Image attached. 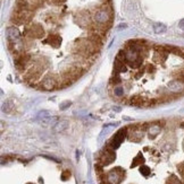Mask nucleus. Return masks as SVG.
<instances>
[{"label": "nucleus", "instance_id": "f257e3e1", "mask_svg": "<svg viewBox=\"0 0 184 184\" xmlns=\"http://www.w3.org/2000/svg\"><path fill=\"white\" fill-rule=\"evenodd\" d=\"M112 19H113V8L110 2L102 4L92 15V23L99 25L110 26Z\"/></svg>", "mask_w": 184, "mask_h": 184}, {"label": "nucleus", "instance_id": "f03ea898", "mask_svg": "<svg viewBox=\"0 0 184 184\" xmlns=\"http://www.w3.org/2000/svg\"><path fill=\"white\" fill-rule=\"evenodd\" d=\"M115 160V151L113 148H110L109 146H107L105 149L102 150V152L100 154L99 157V164H101L102 166L108 165L110 163H113Z\"/></svg>", "mask_w": 184, "mask_h": 184}, {"label": "nucleus", "instance_id": "7ed1b4c3", "mask_svg": "<svg viewBox=\"0 0 184 184\" xmlns=\"http://www.w3.org/2000/svg\"><path fill=\"white\" fill-rule=\"evenodd\" d=\"M38 87L42 88L44 91H53V89H56L58 87V79L55 78L53 76H45L43 77V79L41 80L40 85H38Z\"/></svg>", "mask_w": 184, "mask_h": 184}, {"label": "nucleus", "instance_id": "20e7f679", "mask_svg": "<svg viewBox=\"0 0 184 184\" xmlns=\"http://www.w3.org/2000/svg\"><path fill=\"white\" fill-rule=\"evenodd\" d=\"M127 128H123V129H121L117 133L115 134L114 137L110 139V141H109V143H108V146L110 147V148H113V149H117L119 146H121V143H122L123 141H124V138H125V136H126V133H127Z\"/></svg>", "mask_w": 184, "mask_h": 184}, {"label": "nucleus", "instance_id": "39448f33", "mask_svg": "<svg viewBox=\"0 0 184 184\" xmlns=\"http://www.w3.org/2000/svg\"><path fill=\"white\" fill-rule=\"evenodd\" d=\"M168 91L173 94H181L184 92V83L181 79H173L168 83Z\"/></svg>", "mask_w": 184, "mask_h": 184}, {"label": "nucleus", "instance_id": "423d86ee", "mask_svg": "<svg viewBox=\"0 0 184 184\" xmlns=\"http://www.w3.org/2000/svg\"><path fill=\"white\" fill-rule=\"evenodd\" d=\"M6 36H7V41L8 43H17L21 41V34L16 27L11 26L8 27L6 31Z\"/></svg>", "mask_w": 184, "mask_h": 184}, {"label": "nucleus", "instance_id": "0eeeda50", "mask_svg": "<svg viewBox=\"0 0 184 184\" xmlns=\"http://www.w3.org/2000/svg\"><path fill=\"white\" fill-rule=\"evenodd\" d=\"M40 124L43 126H55L58 122H59V117H44V119H39Z\"/></svg>", "mask_w": 184, "mask_h": 184}, {"label": "nucleus", "instance_id": "6e6552de", "mask_svg": "<svg viewBox=\"0 0 184 184\" xmlns=\"http://www.w3.org/2000/svg\"><path fill=\"white\" fill-rule=\"evenodd\" d=\"M44 43H48V44H50L53 48L55 49H57V48H59L60 46V37L58 36V35H50L45 41Z\"/></svg>", "mask_w": 184, "mask_h": 184}, {"label": "nucleus", "instance_id": "1a4fd4ad", "mask_svg": "<svg viewBox=\"0 0 184 184\" xmlns=\"http://www.w3.org/2000/svg\"><path fill=\"white\" fill-rule=\"evenodd\" d=\"M70 126V122L68 121H59L56 126H53V131L55 132H64L65 130H67Z\"/></svg>", "mask_w": 184, "mask_h": 184}, {"label": "nucleus", "instance_id": "9d476101", "mask_svg": "<svg viewBox=\"0 0 184 184\" xmlns=\"http://www.w3.org/2000/svg\"><path fill=\"white\" fill-rule=\"evenodd\" d=\"M160 130H161V126H160V124H157V123L149 124V126H148V131H149L151 137H156L157 134H159Z\"/></svg>", "mask_w": 184, "mask_h": 184}, {"label": "nucleus", "instance_id": "9b49d317", "mask_svg": "<svg viewBox=\"0 0 184 184\" xmlns=\"http://www.w3.org/2000/svg\"><path fill=\"white\" fill-rule=\"evenodd\" d=\"M167 31V27L164 24H160V23H157L153 25V32L156 34H164Z\"/></svg>", "mask_w": 184, "mask_h": 184}, {"label": "nucleus", "instance_id": "f8f14e48", "mask_svg": "<svg viewBox=\"0 0 184 184\" xmlns=\"http://www.w3.org/2000/svg\"><path fill=\"white\" fill-rule=\"evenodd\" d=\"M110 86H113V87H115V86H118V85L122 83V79H121V76L118 75V74H113V76H112V78H110Z\"/></svg>", "mask_w": 184, "mask_h": 184}, {"label": "nucleus", "instance_id": "ddd939ff", "mask_svg": "<svg viewBox=\"0 0 184 184\" xmlns=\"http://www.w3.org/2000/svg\"><path fill=\"white\" fill-rule=\"evenodd\" d=\"M113 94H114V96L118 97V98L123 97L124 96V89H123V87H121L119 85L113 87Z\"/></svg>", "mask_w": 184, "mask_h": 184}, {"label": "nucleus", "instance_id": "4468645a", "mask_svg": "<svg viewBox=\"0 0 184 184\" xmlns=\"http://www.w3.org/2000/svg\"><path fill=\"white\" fill-rule=\"evenodd\" d=\"M13 107H14L13 102H11V100H6V102L4 103V105H2V111L6 112V113H10Z\"/></svg>", "mask_w": 184, "mask_h": 184}, {"label": "nucleus", "instance_id": "2eb2a0df", "mask_svg": "<svg viewBox=\"0 0 184 184\" xmlns=\"http://www.w3.org/2000/svg\"><path fill=\"white\" fill-rule=\"evenodd\" d=\"M51 112L50 111H41L38 113V119H44V117H51Z\"/></svg>", "mask_w": 184, "mask_h": 184}, {"label": "nucleus", "instance_id": "dca6fc26", "mask_svg": "<svg viewBox=\"0 0 184 184\" xmlns=\"http://www.w3.org/2000/svg\"><path fill=\"white\" fill-rule=\"evenodd\" d=\"M70 105H72V102H70V100H65V102H63V103H61L59 107H60L61 111H64V110L68 109Z\"/></svg>", "mask_w": 184, "mask_h": 184}, {"label": "nucleus", "instance_id": "f3484780", "mask_svg": "<svg viewBox=\"0 0 184 184\" xmlns=\"http://www.w3.org/2000/svg\"><path fill=\"white\" fill-rule=\"evenodd\" d=\"M140 171L143 176H148L150 174V168L148 166H141Z\"/></svg>", "mask_w": 184, "mask_h": 184}, {"label": "nucleus", "instance_id": "a211bd4d", "mask_svg": "<svg viewBox=\"0 0 184 184\" xmlns=\"http://www.w3.org/2000/svg\"><path fill=\"white\" fill-rule=\"evenodd\" d=\"M70 176V171H65V172L63 173V175H61V180H63V181H66V180H68Z\"/></svg>", "mask_w": 184, "mask_h": 184}, {"label": "nucleus", "instance_id": "6ab92c4d", "mask_svg": "<svg viewBox=\"0 0 184 184\" xmlns=\"http://www.w3.org/2000/svg\"><path fill=\"white\" fill-rule=\"evenodd\" d=\"M126 27H127L126 24H121V25L117 26V29H124V28H126Z\"/></svg>", "mask_w": 184, "mask_h": 184}, {"label": "nucleus", "instance_id": "aec40b11", "mask_svg": "<svg viewBox=\"0 0 184 184\" xmlns=\"http://www.w3.org/2000/svg\"><path fill=\"white\" fill-rule=\"evenodd\" d=\"M178 26H180V28H182V29H184V19H182L180 23H178Z\"/></svg>", "mask_w": 184, "mask_h": 184}, {"label": "nucleus", "instance_id": "412c9836", "mask_svg": "<svg viewBox=\"0 0 184 184\" xmlns=\"http://www.w3.org/2000/svg\"><path fill=\"white\" fill-rule=\"evenodd\" d=\"M114 111H116V112H119V111H121V107H114Z\"/></svg>", "mask_w": 184, "mask_h": 184}]
</instances>
